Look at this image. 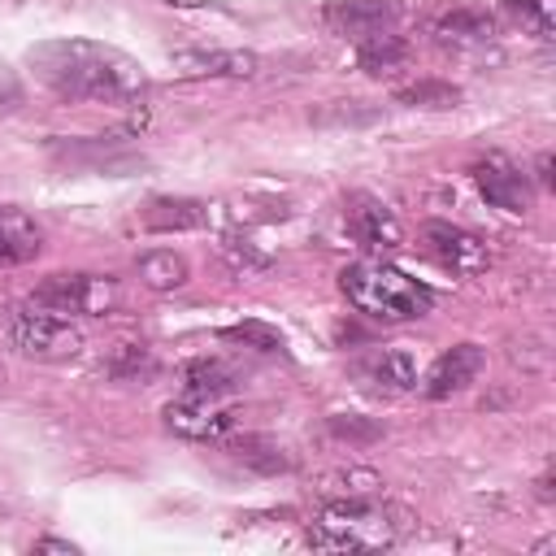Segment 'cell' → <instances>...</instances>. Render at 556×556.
<instances>
[{
    "instance_id": "cell-18",
    "label": "cell",
    "mask_w": 556,
    "mask_h": 556,
    "mask_svg": "<svg viewBox=\"0 0 556 556\" xmlns=\"http://www.w3.org/2000/svg\"><path fill=\"white\" fill-rule=\"evenodd\" d=\"M135 274H139V282H143L148 291H178V287L191 278V265H187L182 252L156 248V252H143V256L135 261Z\"/></svg>"
},
{
    "instance_id": "cell-2",
    "label": "cell",
    "mask_w": 556,
    "mask_h": 556,
    "mask_svg": "<svg viewBox=\"0 0 556 556\" xmlns=\"http://www.w3.org/2000/svg\"><path fill=\"white\" fill-rule=\"evenodd\" d=\"M339 287L352 308H361L374 321H413L426 317L434 304V291L417 282L413 274L387 265V261H356L339 274Z\"/></svg>"
},
{
    "instance_id": "cell-31",
    "label": "cell",
    "mask_w": 556,
    "mask_h": 556,
    "mask_svg": "<svg viewBox=\"0 0 556 556\" xmlns=\"http://www.w3.org/2000/svg\"><path fill=\"white\" fill-rule=\"evenodd\" d=\"M0 382H4V369H0Z\"/></svg>"
},
{
    "instance_id": "cell-29",
    "label": "cell",
    "mask_w": 556,
    "mask_h": 556,
    "mask_svg": "<svg viewBox=\"0 0 556 556\" xmlns=\"http://www.w3.org/2000/svg\"><path fill=\"white\" fill-rule=\"evenodd\" d=\"M35 552H61V556H78V547H74V543H61V539H39V543H35Z\"/></svg>"
},
{
    "instance_id": "cell-1",
    "label": "cell",
    "mask_w": 556,
    "mask_h": 556,
    "mask_svg": "<svg viewBox=\"0 0 556 556\" xmlns=\"http://www.w3.org/2000/svg\"><path fill=\"white\" fill-rule=\"evenodd\" d=\"M30 74L61 100L130 104L148 91V74L135 56L96 39H43L26 52Z\"/></svg>"
},
{
    "instance_id": "cell-30",
    "label": "cell",
    "mask_w": 556,
    "mask_h": 556,
    "mask_svg": "<svg viewBox=\"0 0 556 556\" xmlns=\"http://www.w3.org/2000/svg\"><path fill=\"white\" fill-rule=\"evenodd\" d=\"M539 182H543V187H552V152H543V156H539Z\"/></svg>"
},
{
    "instance_id": "cell-15",
    "label": "cell",
    "mask_w": 556,
    "mask_h": 556,
    "mask_svg": "<svg viewBox=\"0 0 556 556\" xmlns=\"http://www.w3.org/2000/svg\"><path fill=\"white\" fill-rule=\"evenodd\" d=\"M239 387L235 365H226L222 356H195L182 365V391L200 395V400H226Z\"/></svg>"
},
{
    "instance_id": "cell-7",
    "label": "cell",
    "mask_w": 556,
    "mask_h": 556,
    "mask_svg": "<svg viewBox=\"0 0 556 556\" xmlns=\"http://www.w3.org/2000/svg\"><path fill=\"white\" fill-rule=\"evenodd\" d=\"M473 187L491 208H504V213H526L534 204V187H530L526 169L513 165L504 152H486L473 165Z\"/></svg>"
},
{
    "instance_id": "cell-21",
    "label": "cell",
    "mask_w": 556,
    "mask_h": 556,
    "mask_svg": "<svg viewBox=\"0 0 556 556\" xmlns=\"http://www.w3.org/2000/svg\"><path fill=\"white\" fill-rule=\"evenodd\" d=\"M226 452H230L239 465L256 469V473H282V469H291V452H287L282 443L265 439V434H239V439L226 443Z\"/></svg>"
},
{
    "instance_id": "cell-23",
    "label": "cell",
    "mask_w": 556,
    "mask_h": 556,
    "mask_svg": "<svg viewBox=\"0 0 556 556\" xmlns=\"http://www.w3.org/2000/svg\"><path fill=\"white\" fill-rule=\"evenodd\" d=\"M104 374H109V378H139V374H152V356H148V348H139V343H122V348L104 361Z\"/></svg>"
},
{
    "instance_id": "cell-17",
    "label": "cell",
    "mask_w": 556,
    "mask_h": 556,
    "mask_svg": "<svg viewBox=\"0 0 556 556\" xmlns=\"http://www.w3.org/2000/svg\"><path fill=\"white\" fill-rule=\"evenodd\" d=\"M365 378L387 391V395H400V391H413L417 387V356L408 348H382L369 365H365Z\"/></svg>"
},
{
    "instance_id": "cell-4",
    "label": "cell",
    "mask_w": 556,
    "mask_h": 556,
    "mask_svg": "<svg viewBox=\"0 0 556 556\" xmlns=\"http://www.w3.org/2000/svg\"><path fill=\"white\" fill-rule=\"evenodd\" d=\"M4 339L30 361H70L83 352V330L43 304H13L4 308Z\"/></svg>"
},
{
    "instance_id": "cell-24",
    "label": "cell",
    "mask_w": 556,
    "mask_h": 556,
    "mask_svg": "<svg viewBox=\"0 0 556 556\" xmlns=\"http://www.w3.org/2000/svg\"><path fill=\"white\" fill-rule=\"evenodd\" d=\"M230 343H243V348H256V352H282V334L265 321H243V326H230L222 330Z\"/></svg>"
},
{
    "instance_id": "cell-26",
    "label": "cell",
    "mask_w": 556,
    "mask_h": 556,
    "mask_svg": "<svg viewBox=\"0 0 556 556\" xmlns=\"http://www.w3.org/2000/svg\"><path fill=\"white\" fill-rule=\"evenodd\" d=\"M222 256H226L239 274H261V269H269V256L256 252L248 239H226V243H222Z\"/></svg>"
},
{
    "instance_id": "cell-19",
    "label": "cell",
    "mask_w": 556,
    "mask_h": 556,
    "mask_svg": "<svg viewBox=\"0 0 556 556\" xmlns=\"http://www.w3.org/2000/svg\"><path fill=\"white\" fill-rule=\"evenodd\" d=\"M382 478L374 469H361V465H339V469H321L313 478V491L321 500H361V495H378Z\"/></svg>"
},
{
    "instance_id": "cell-28",
    "label": "cell",
    "mask_w": 556,
    "mask_h": 556,
    "mask_svg": "<svg viewBox=\"0 0 556 556\" xmlns=\"http://www.w3.org/2000/svg\"><path fill=\"white\" fill-rule=\"evenodd\" d=\"M374 109H352V100H334L330 109L317 113V122H339V126H352V122H369Z\"/></svg>"
},
{
    "instance_id": "cell-8",
    "label": "cell",
    "mask_w": 556,
    "mask_h": 556,
    "mask_svg": "<svg viewBox=\"0 0 556 556\" xmlns=\"http://www.w3.org/2000/svg\"><path fill=\"white\" fill-rule=\"evenodd\" d=\"M343 222H348V230H352L365 248H374V252H391V248L404 243L400 217H395L378 195H369V191H352V195L343 200Z\"/></svg>"
},
{
    "instance_id": "cell-13",
    "label": "cell",
    "mask_w": 556,
    "mask_h": 556,
    "mask_svg": "<svg viewBox=\"0 0 556 556\" xmlns=\"http://www.w3.org/2000/svg\"><path fill=\"white\" fill-rule=\"evenodd\" d=\"M430 35L439 43H452V48H473V43H486L495 35V22L478 4H447L430 17Z\"/></svg>"
},
{
    "instance_id": "cell-10",
    "label": "cell",
    "mask_w": 556,
    "mask_h": 556,
    "mask_svg": "<svg viewBox=\"0 0 556 556\" xmlns=\"http://www.w3.org/2000/svg\"><path fill=\"white\" fill-rule=\"evenodd\" d=\"M169 65L182 78H252L261 56L243 48H178L169 52Z\"/></svg>"
},
{
    "instance_id": "cell-9",
    "label": "cell",
    "mask_w": 556,
    "mask_h": 556,
    "mask_svg": "<svg viewBox=\"0 0 556 556\" xmlns=\"http://www.w3.org/2000/svg\"><path fill=\"white\" fill-rule=\"evenodd\" d=\"M165 426L178 439L191 443H217L235 430V413L222 408V400H200V395H182L174 404H165Z\"/></svg>"
},
{
    "instance_id": "cell-22",
    "label": "cell",
    "mask_w": 556,
    "mask_h": 556,
    "mask_svg": "<svg viewBox=\"0 0 556 556\" xmlns=\"http://www.w3.org/2000/svg\"><path fill=\"white\" fill-rule=\"evenodd\" d=\"M395 104L404 109H456L460 104V91L452 83H434V78H421L413 87H400L395 91Z\"/></svg>"
},
{
    "instance_id": "cell-14",
    "label": "cell",
    "mask_w": 556,
    "mask_h": 556,
    "mask_svg": "<svg viewBox=\"0 0 556 556\" xmlns=\"http://www.w3.org/2000/svg\"><path fill=\"white\" fill-rule=\"evenodd\" d=\"M143 230H156V235H169V230H200L208 222V208L200 200H187V195H161L152 200L143 213H139Z\"/></svg>"
},
{
    "instance_id": "cell-11",
    "label": "cell",
    "mask_w": 556,
    "mask_h": 556,
    "mask_svg": "<svg viewBox=\"0 0 556 556\" xmlns=\"http://www.w3.org/2000/svg\"><path fill=\"white\" fill-rule=\"evenodd\" d=\"M482 369H486V352H482L478 343H456V348H447V352L426 369L421 391H426L430 400L460 395L465 387H473V382H478V374H482Z\"/></svg>"
},
{
    "instance_id": "cell-5",
    "label": "cell",
    "mask_w": 556,
    "mask_h": 556,
    "mask_svg": "<svg viewBox=\"0 0 556 556\" xmlns=\"http://www.w3.org/2000/svg\"><path fill=\"white\" fill-rule=\"evenodd\" d=\"M122 282L109 274H52L30 291V304H43L52 313H83L104 317L122 308Z\"/></svg>"
},
{
    "instance_id": "cell-16",
    "label": "cell",
    "mask_w": 556,
    "mask_h": 556,
    "mask_svg": "<svg viewBox=\"0 0 556 556\" xmlns=\"http://www.w3.org/2000/svg\"><path fill=\"white\" fill-rule=\"evenodd\" d=\"M39 248H43L39 226L26 213L0 204V265H26L39 256Z\"/></svg>"
},
{
    "instance_id": "cell-3",
    "label": "cell",
    "mask_w": 556,
    "mask_h": 556,
    "mask_svg": "<svg viewBox=\"0 0 556 556\" xmlns=\"http://www.w3.org/2000/svg\"><path fill=\"white\" fill-rule=\"evenodd\" d=\"M395 539H400V521L374 495L326 500L321 517L308 526V547H321V552H382Z\"/></svg>"
},
{
    "instance_id": "cell-12",
    "label": "cell",
    "mask_w": 556,
    "mask_h": 556,
    "mask_svg": "<svg viewBox=\"0 0 556 556\" xmlns=\"http://www.w3.org/2000/svg\"><path fill=\"white\" fill-rule=\"evenodd\" d=\"M326 26L334 30V35H356V39H365V35H378V30H391V22L400 17V9L391 4V0H334V4H326Z\"/></svg>"
},
{
    "instance_id": "cell-25",
    "label": "cell",
    "mask_w": 556,
    "mask_h": 556,
    "mask_svg": "<svg viewBox=\"0 0 556 556\" xmlns=\"http://www.w3.org/2000/svg\"><path fill=\"white\" fill-rule=\"evenodd\" d=\"M539 39H552V0H504Z\"/></svg>"
},
{
    "instance_id": "cell-6",
    "label": "cell",
    "mask_w": 556,
    "mask_h": 556,
    "mask_svg": "<svg viewBox=\"0 0 556 556\" xmlns=\"http://www.w3.org/2000/svg\"><path fill=\"white\" fill-rule=\"evenodd\" d=\"M421 248L447 274H482L491 265L486 243L473 230L456 226V222H426L421 226Z\"/></svg>"
},
{
    "instance_id": "cell-27",
    "label": "cell",
    "mask_w": 556,
    "mask_h": 556,
    "mask_svg": "<svg viewBox=\"0 0 556 556\" xmlns=\"http://www.w3.org/2000/svg\"><path fill=\"white\" fill-rule=\"evenodd\" d=\"M330 434L352 439V443H374V439H382V426H374L365 417H352V413H339V417H330Z\"/></svg>"
},
{
    "instance_id": "cell-20",
    "label": "cell",
    "mask_w": 556,
    "mask_h": 556,
    "mask_svg": "<svg viewBox=\"0 0 556 556\" xmlns=\"http://www.w3.org/2000/svg\"><path fill=\"white\" fill-rule=\"evenodd\" d=\"M404 61H408V43H404L400 35H391V30L365 35V39L356 43V65H361L365 74H374V78L395 74Z\"/></svg>"
}]
</instances>
